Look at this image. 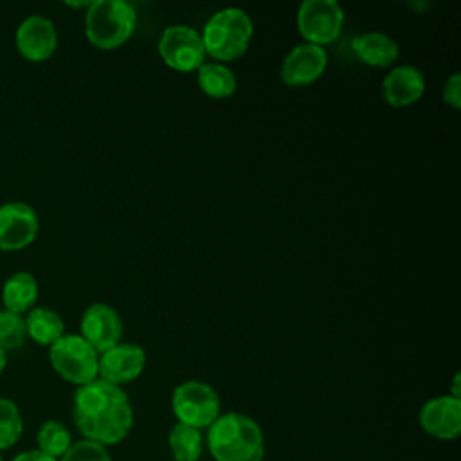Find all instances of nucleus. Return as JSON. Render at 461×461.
I'll return each instance as SVG.
<instances>
[{"label":"nucleus","mask_w":461,"mask_h":461,"mask_svg":"<svg viewBox=\"0 0 461 461\" xmlns=\"http://www.w3.org/2000/svg\"><path fill=\"white\" fill-rule=\"evenodd\" d=\"M16 50L27 61H47L58 47V32L54 23L40 14L25 18L14 34Z\"/></svg>","instance_id":"f8f14e48"},{"label":"nucleus","mask_w":461,"mask_h":461,"mask_svg":"<svg viewBox=\"0 0 461 461\" xmlns=\"http://www.w3.org/2000/svg\"><path fill=\"white\" fill-rule=\"evenodd\" d=\"M146 366V353L140 346L119 342L108 351L99 355L97 378L121 387L140 376Z\"/></svg>","instance_id":"ddd939ff"},{"label":"nucleus","mask_w":461,"mask_h":461,"mask_svg":"<svg viewBox=\"0 0 461 461\" xmlns=\"http://www.w3.org/2000/svg\"><path fill=\"white\" fill-rule=\"evenodd\" d=\"M72 418L85 439L106 447L128 436L133 425V409L121 387L95 378L76 389Z\"/></svg>","instance_id":"f257e3e1"},{"label":"nucleus","mask_w":461,"mask_h":461,"mask_svg":"<svg viewBox=\"0 0 461 461\" xmlns=\"http://www.w3.org/2000/svg\"><path fill=\"white\" fill-rule=\"evenodd\" d=\"M196 81L200 90L212 99H227L236 92L238 81L230 68L223 63H203L196 70Z\"/></svg>","instance_id":"6ab92c4d"},{"label":"nucleus","mask_w":461,"mask_h":461,"mask_svg":"<svg viewBox=\"0 0 461 461\" xmlns=\"http://www.w3.org/2000/svg\"><path fill=\"white\" fill-rule=\"evenodd\" d=\"M326 67L328 52L324 47L299 43L285 56L279 76L286 86H306L317 81Z\"/></svg>","instance_id":"9b49d317"},{"label":"nucleus","mask_w":461,"mask_h":461,"mask_svg":"<svg viewBox=\"0 0 461 461\" xmlns=\"http://www.w3.org/2000/svg\"><path fill=\"white\" fill-rule=\"evenodd\" d=\"M59 461H112V456L104 445L90 439H79L68 447Z\"/></svg>","instance_id":"b1692460"},{"label":"nucleus","mask_w":461,"mask_h":461,"mask_svg":"<svg viewBox=\"0 0 461 461\" xmlns=\"http://www.w3.org/2000/svg\"><path fill=\"white\" fill-rule=\"evenodd\" d=\"M425 92V76L414 65L391 68L382 81L384 101L393 108H405L421 99Z\"/></svg>","instance_id":"2eb2a0df"},{"label":"nucleus","mask_w":461,"mask_h":461,"mask_svg":"<svg viewBox=\"0 0 461 461\" xmlns=\"http://www.w3.org/2000/svg\"><path fill=\"white\" fill-rule=\"evenodd\" d=\"M137 25L133 5L124 0H95L86 7L85 34L101 50H113L124 45Z\"/></svg>","instance_id":"20e7f679"},{"label":"nucleus","mask_w":461,"mask_h":461,"mask_svg":"<svg viewBox=\"0 0 461 461\" xmlns=\"http://www.w3.org/2000/svg\"><path fill=\"white\" fill-rule=\"evenodd\" d=\"M40 230L36 211L23 202L0 205V250L14 252L29 247Z\"/></svg>","instance_id":"1a4fd4ad"},{"label":"nucleus","mask_w":461,"mask_h":461,"mask_svg":"<svg viewBox=\"0 0 461 461\" xmlns=\"http://www.w3.org/2000/svg\"><path fill=\"white\" fill-rule=\"evenodd\" d=\"M25 319L20 313L0 310V349L14 351L25 344Z\"/></svg>","instance_id":"5701e85b"},{"label":"nucleus","mask_w":461,"mask_h":461,"mask_svg":"<svg viewBox=\"0 0 461 461\" xmlns=\"http://www.w3.org/2000/svg\"><path fill=\"white\" fill-rule=\"evenodd\" d=\"M344 18V9L335 0H306L297 9L295 23L304 43L326 47L340 36Z\"/></svg>","instance_id":"0eeeda50"},{"label":"nucleus","mask_w":461,"mask_h":461,"mask_svg":"<svg viewBox=\"0 0 461 461\" xmlns=\"http://www.w3.org/2000/svg\"><path fill=\"white\" fill-rule=\"evenodd\" d=\"M81 337L101 355L117 346L122 339V321L115 308L106 303L90 304L79 322Z\"/></svg>","instance_id":"9d476101"},{"label":"nucleus","mask_w":461,"mask_h":461,"mask_svg":"<svg viewBox=\"0 0 461 461\" xmlns=\"http://www.w3.org/2000/svg\"><path fill=\"white\" fill-rule=\"evenodd\" d=\"M25 319V331L27 337H31L34 342L41 346H52L59 337L65 335V322L50 308L36 306L29 310Z\"/></svg>","instance_id":"a211bd4d"},{"label":"nucleus","mask_w":461,"mask_h":461,"mask_svg":"<svg viewBox=\"0 0 461 461\" xmlns=\"http://www.w3.org/2000/svg\"><path fill=\"white\" fill-rule=\"evenodd\" d=\"M49 348L50 366L67 382L79 387L97 378L99 353L81 335L65 333Z\"/></svg>","instance_id":"39448f33"},{"label":"nucleus","mask_w":461,"mask_h":461,"mask_svg":"<svg viewBox=\"0 0 461 461\" xmlns=\"http://www.w3.org/2000/svg\"><path fill=\"white\" fill-rule=\"evenodd\" d=\"M0 461H4V459H2V454H0Z\"/></svg>","instance_id":"cd10ccee"},{"label":"nucleus","mask_w":461,"mask_h":461,"mask_svg":"<svg viewBox=\"0 0 461 461\" xmlns=\"http://www.w3.org/2000/svg\"><path fill=\"white\" fill-rule=\"evenodd\" d=\"M5 364H7V358H5V351H2V349H0V375H2L4 367H5Z\"/></svg>","instance_id":"bb28decb"},{"label":"nucleus","mask_w":461,"mask_h":461,"mask_svg":"<svg viewBox=\"0 0 461 461\" xmlns=\"http://www.w3.org/2000/svg\"><path fill=\"white\" fill-rule=\"evenodd\" d=\"M158 54L162 61L176 72H196L205 63L202 36L189 25H169L158 38Z\"/></svg>","instance_id":"6e6552de"},{"label":"nucleus","mask_w":461,"mask_h":461,"mask_svg":"<svg viewBox=\"0 0 461 461\" xmlns=\"http://www.w3.org/2000/svg\"><path fill=\"white\" fill-rule=\"evenodd\" d=\"M441 95H443L445 104H448L452 110L461 108V76L457 72H454L450 77H447Z\"/></svg>","instance_id":"393cba45"},{"label":"nucleus","mask_w":461,"mask_h":461,"mask_svg":"<svg viewBox=\"0 0 461 461\" xmlns=\"http://www.w3.org/2000/svg\"><path fill=\"white\" fill-rule=\"evenodd\" d=\"M207 447L214 461H263L265 436L250 416L227 412L207 427Z\"/></svg>","instance_id":"f03ea898"},{"label":"nucleus","mask_w":461,"mask_h":461,"mask_svg":"<svg viewBox=\"0 0 461 461\" xmlns=\"http://www.w3.org/2000/svg\"><path fill=\"white\" fill-rule=\"evenodd\" d=\"M36 443L40 452L58 459L72 445V436H70V430L61 421L49 420L40 427L36 434Z\"/></svg>","instance_id":"412c9836"},{"label":"nucleus","mask_w":461,"mask_h":461,"mask_svg":"<svg viewBox=\"0 0 461 461\" xmlns=\"http://www.w3.org/2000/svg\"><path fill=\"white\" fill-rule=\"evenodd\" d=\"M13 461H58V459H54V457L40 452L38 448H34V450H25V452L18 454Z\"/></svg>","instance_id":"a878e982"},{"label":"nucleus","mask_w":461,"mask_h":461,"mask_svg":"<svg viewBox=\"0 0 461 461\" xmlns=\"http://www.w3.org/2000/svg\"><path fill=\"white\" fill-rule=\"evenodd\" d=\"M23 432V418L18 405L9 398H0V450L13 447Z\"/></svg>","instance_id":"4be33fe9"},{"label":"nucleus","mask_w":461,"mask_h":461,"mask_svg":"<svg viewBox=\"0 0 461 461\" xmlns=\"http://www.w3.org/2000/svg\"><path fill=\"white\" fill-rule=\"evenodd\" d=\"M254 25L247 11L240 7H225L216 11L203 25L200 36L203 41L205 56L216 63L234 61L241 58L252 40Z\"/></svg>","instance_id":"7ed1b4c3"},{"label":"nucleus","mask_w":461,"mask_h":461,"mask_svg":"<svg viewBox=\"0 0 461 461\" xmlns=\"http://www.w3.org/2000/svg\"><path fill=\"white\" fill-rule=\"evenodd\" d=\"M421 429L438 439H454L461 432V398L443 394L425 402L418 414Z\"/></svg>","instance_id":"4468645a"},{"label":"nucleus","mask_w":461,"mask_h":461,"mask_svg":"<svg viewBox=\"0 0 461 461\" xmlns=\"http://www.w3.org/2000/svg\"><path fill=\"white\" fill-rule=\"evenodd\" d=\"M38 301V281L31 272H14L2 288L4 310L13 313H23L34 308Z\"/></svg>","instance_id":"f3484780"},{"label":"nucleus","mask_w":461,"mask_h":461,"mask_svg":"<svg viewBox=\"0 0 461 461\" xmlns=\"http://www.w3.org/2000/svg\"><path fill=\"white\" fill-rule=\"evenodd\" d=\"M167 445L175 461H198L203 450V438L200 429L176 421L169 430Z\"/></svg>","instance_id":"aec40b11"},{"label":"nucleus","mask_w":461,"mask_h":461,"mask_svg":"<svg viewBox=\"0 0 461 461\" xmlns=\"http://www.w3.org/2000/svg\"><path fill=\"white\" fill-rule=\"evenodd\" d=\"M351 49L362 63L376 68L391 67L400 56L398 43L384 32L358 34L357 38H353Z\"/></svg>","instance_id":"dca6fc26"},{"label":"nucleus","mask_w":461,"mask_h":461,"mask_svg":"<svg viewBox=\"0 0 461 461\" xmlns=\"http://www.w3.org/2000/svg\"><path fill=\"white\" fill-rule=\"evenodd\" d=\"M171 407L178 423L207 429L220 416V396L205 382L187 380L175 387Z\"/></svg>","instance_id":"423d86ee"}]
</instances>
